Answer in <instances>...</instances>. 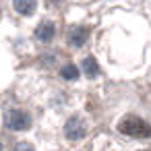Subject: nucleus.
<instances>
[{
  "label": "nucleus",
  "mask_w": 151,
  "mask_h": 151,
  "mask_svg": "<svg viewBox=\"0 0 151 151\" xmlns=\"http://www.w3.org/2000/svg\"><path fill=\"white\" fill-rule=\"evenodd\" d=\"M118 130L126 137H132V139H147L151 137V126L143 120V118H137V116H126L120 120L118 124Z\"/></svg>",
  "instance_id": "1"
},
{
  "label": "nucleus",
  "mask_w": 151,
  "mask_h": 151,
  "mask_svg": "<svg viewBox=\"0 0 151 151\" xmlns=\"http://www.w3.org/2000/svg\"><path fill=\"white\" fill-rule=\"evenodd\" d=\"M4 124H6V128H11V130H27V128L31 126V118H29V114L23 112V110H11V112H6V116H4Z\"/></svg>",
  "instance_id": "2"
},
{
  "label": "nucleus",
  "mask_w": 151,
  "mask_h": 151,
  "mask_svg": "<svg viewBox=\"0 0 151 151\" xmlns=\"http://www.w3.org/2000/svg\"><path fill=\"white\" fill-rule=\"evenodd\" d=\"M85 122L79 118V116H73V118H68V122H66V126H64V134H66V139H70V141H79V139H83L85 137Z\"/></svg>",
  "instance_id": "3"
},
{
  "label": "nucleus",
  "mask_w": 151,
  "mask_h": 151,
  "mask_svg": "<svg viewBox=\"0 0 151 151\" xmlns=\"http://www.w3.org/2000/svg\"><path fill=\"white\" fill-rule=\"evenodd\" d=\"M54 35H56V27H54V23H50V21H42V23L37 25V29H35V37H37L40 42H52Z\"/></svg>",
  "instance_id": "4"
},
{
  "label": "nucleus",
  "mask_w": 151,
  "mask_h": 151,
  "mask_svg": "<svg viewBox=\"0 0 151 151\" xmlns=\"http://www.w3.org/2000/svg\"><path fill=\"white\" fill-rule=\"evenodd\" d=\"M87 35H89V29L87 27H73L70 29V35H68V42L75 46V48H81L85 42H87Z\"/></svg>",
  "instance_id": "5"
},
{
  "label": "nucleus",
  "mask_w": 151,
  "mask_h": 151,
  "mask_svg": "<svg viewBox=\"0 0 151 151\" xmlns=\"http://www.w3.org/2000/svg\"><path fill=\"white\" fill-rule=\"evenodd\" d=\"M13 6H15V11L19 13V15H25V17H29V15H33L35 13V0H13Z\"/></svg>",
  "instance_id": "6"
},
{
  "label": "nucleus",
  "mask_w": 151,
  "mask_h": 151,
  "mask_svg": "<svg viewBox=\"0 0 151 151\" xmlns=\"http://www.w3.org/2000/svg\"><path fill=\"white\" fill-rule=\"evenodd\" d=\"M83 73L87 75V77H97V73H99V66H97V62H95V58L93 56H87L85 60H83Z\"/></svg>",
  "instance_id": "7"
},
{
  "label": "nucleus",
  "mask_w": 151,
  "mask_h": 151,
  "mask_svg": "<svg viewBox=\"0 0 151 151\" xmlns=\"http://www.w3.org/2000/svg\"><path fill=\"white\" fill-rule=\"evenodd\" d=\"M60 75H62V79H66V81H75V79L79 77V68H77L75 64H66V66L60 70Z\"/></svg>",
  "instance_id": "8"
},
{
  "label": "nucleus",
  "mask_w": 151,
  "mask_h": 151,
  "mask_svg": "<svg viewBox=\"0 0 151 151\" xmlns=\"http://www.w3.org/2000/svg\"><path fill=\"white\" fill-rule=\"evenodd\" d=\"M15 151H35V149H33L29 143L23 141V143H17V145H15Z\"/></svg>",
  "instance_id": "9"
},
{
  "label": "nucleus",
  "mask_w": 151,
  "mask_h": 151,
  "mask_svg": "<svg viewBox=\"0 0 151 151\" xmlns=\"http://www.w3.org/2000/svg\"><path fill=\"white\" fill-rule=\"evenodd\" d=\"M141 151H151V149H141Z\"/></svg>",
  "instance_id": "10"
},
{
  "label": "nucleus",
  "mask_w": 151,
  "mask_h": 151,
  "mask_svg": "<svg viewBox=\"0 0 151 151\" xmlns=\"http://www.w3.org/2000/svg\"><path fill=\"white\" fill-rule=\"evenodd\" d=\"M52 2H60V0H52Z\"/></svg>",
  "instance_id": "11"
},
{
  "label": "nucleus",
  "mask_w": 151,
  "mask_h": 151,
  "mask_svg": "<svg viewBox=\"0 0 151 151\" xmlns=\"http://www.w3.org/2000/svg\"><path fill=\"white\" fill-rule=\"evenodd\" d=\"M0 151H2V143H0Z\"/></svg>",
  "instance_id": "12"
}]
</instances>
